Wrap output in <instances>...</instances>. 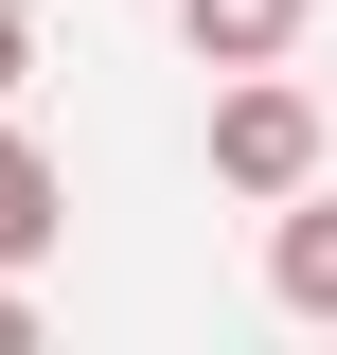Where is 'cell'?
<instances>
[{"mask_svg":"<svg viewBox=\"0 0 337 355\" xmlns=\"http://www.w3.org/2000/svg\"><path fill=\"white\" fill-rule=\"evenodd\" d=\"M53 231H71V178H53V142L0 107V266H53Z\"/></svg>","mask_w":337,"mask_h":355,"instance_id":"cell-4","label":"cell"},{"mask_svg":"<svg viewBox=\"0 0 337 355\" xmlns=\"http://www.w3.org/2000/svg\"><path fill=\"white\" fill-rule=\"evenodd\" d=\"M18 71H36V18H18V0H0V107H18Z\"/></svg>","mask_w":337,"mask_h":355,"instance_id":"cell-6","label":"cell"},{"mask_svg":"<svg viewBox=\"0 0 337 355\" xmlns=\"http://www.w3.org/2000/svg\"><path fill=\"white\" fill-rule=\"evenodd\" d=\"M320 160H337V142H320V89H302V71H213V196L284 214Z\"/></svg>","mask_w":337,"mask_h":355,"instance_id":"cell-1","label":"cell"},{"mask_svg":"<svg viewBox=\"0 0 337 355\" xmlns=\"http://www.w3.org/2000/svg\"><path fill=\"white\" fill-rule=\"evenodd\" d=\"M302 18H320V0H178V53H196V71H284Z\"/></svg>","mask_w":337,"mask_h":355,"instance_id":"cell-3","label":"cell"},{"mask_svg":"<svg viewBox=\"0 0 337 355\" xmlns=\"http://www.w3.org/2000/svg\"><path fill=\"white\" fill-rule=\"evenodd\" d=\"M266 302H284V320H337V178H302L284 214H266Z\"/></svg>","mask_w":337,"mask_h":355,"instance_id":"cell-2","label":"cell"},{"mask_svg":"<svg viewBox=\"0 0 337 355\" xmlns=\"http://www.w3.org/2000/svg\"><path fill=\"white\" fill-rule=\"evenodd\" d=\"M18 338H36V266H0V355H18Z\"/></svg>","mask_w":337,"mask_h":355,"instance_id":"cell-5","label":"cell"}]
</instances>
